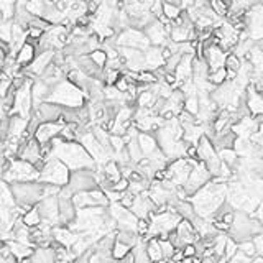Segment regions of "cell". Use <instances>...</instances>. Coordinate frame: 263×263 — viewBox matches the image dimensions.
<instances>
[{
    "mask_svg": "<svg viewBox=\"0 0 263 263\" xmlns=\"http://www.w3.org/2000/svg\"><path fill=\"white\" fill-rule=\"evenodd\" d=\"M227 194H229V186L225 181L214 178L209 184H206L203 189H199L189 201L194 204L196 214L203 219L211 221V217L214 219L219 209L227 203Z\"/></svg>",
    "mask_w": 263,
    "mask_h": 263,
    "instance_id": "cell-1",
    "label": "cell"
},
{
    "mask_svg": "<svg viewBox=\"0 0 263 263\" xmlns=\"http://www.w3.org/2000/svg\"><path fill=\"white\" fill-rule=\"evenodd\" d=\"M51 158H58L70 168L71 171L79 170H96L97 163L89 152L79 142H64L61 137H56L51 142Z\"/></svg>",
    "mask_w": 263,
    "mask_h": 263,
    "instance_id": "cell-2",
    "label": "cell"
},
{
    "mask_svg": "<svg viewBox=\"0 0 263 263\" xmlns=\"http://www.w3.org/2000/svg\"><path fill=\"white\" fill-rule=\"evenodd\" d=\"M17 204L25 216L30 209L36 208L45 199V184L40 181H28V183H14L10 184ZM22 216V217H23Z\"/></svg>",
    "mask_w": 263,
    "mask_h": 263,
    "instance_id": "cell-3",
    "label": "cell"
},
{
    "mask_svg": "<svg viewBox=\"0 0 263 263\" xmlns=\"http://www.w3.org/2000/svg\"><path fill=\"white\" fill-rule=\"evenodd\" d=\"M48 102L58 104L64 109H81L87 104V99L83 89H79L78 86H74L68 79H64L58 86L51 87Z\"/></svg>",
    "mask_w": 263,
    "mask_h": 263,
    "instance_id": "cell-4",
    "label": "cell"
},
{
    "mask_svg": "<svg viewBox=\"0 0 263 263\" xmlns=\"http://www.w3.org/2000/svg\"><path fill=\"white\" fill-rule=\"evenodd\" d=\"M263 234V224L255 216H250L243 211H235V221L229 230V237L237 243L253 240L255 237Z\"/></svg>",
    "mask_w": 263,
    "mask_h": 263,
    "instance_id": "cell-5",
    "label": "cell"
},
{
    "mask_svg": "<svg viewBox=\"0 0 263 263\" xmlns=\"http://www.w3.org/2000/svg\"><path fill=\"white\" fill-rule=\"evenodd\" d=\"M71 173L73 171L62 161H59L58 158H49V160H46L45 166H43V170L40 171L38 181L43 184L64 187L70 184Z\"/></svg>",
    "mask_w": 263,
    "mask_h": 263,
    "instance_id": "cell-6",
    "label": "cell"
},
{
    "mask_svg": "<svg viewBox=\"0 0 263 263\" xmlns=\"http://www.w3.org/2000/svg\"><path fill=\"white\" fill-rule=\"evenodd\" d=\"M38 179H40V171L36 170V166L20 158L12 161L9 171L2 174V181L9 184L28 183V181H38Z\"/></svg>",
    "mask_w": 263,
    "mask_h": 263,
    "instance_id": "cell-7",
    "label": "cell"
},
{
    "mask_svg": "<svg viewBox=\"0 0 263 263\" xmlns=\"http://www.w3.org/2000/svg\"><path fill=\"white\" fill-rule=\"evenodd\" d=\"M115 41H117V46L135 48V49H142V51H147V49L152 46L145 31L134 27L120 31V33L115 36Z\"/></svg>",
    "mask_w": 263,
    "mask_h": 263,
    "instance_id": "cell-8",
    "label": "cell"
},
{
    "mask_svg": "<svg viewBox=\"0 0 263 263\" xmlns=\"http://www.w3.org/2000/svg\"><path fill=\"white\" fill-rule=\"evenodd\" d=\"M68 187H70V189H71L74 194H78V192H86V191H92V189H99L96 170H79V171H73Z\"/></svg>",
    "mask_w": 263,
    "mask_h": 263,
    "instance_id": "cell-9",
    "label": "cell"
},
{
    "mask_svg": "<svg viewBox=\"0 0 263 263\" xmlns=\"http://www.w3.org/2000/svg\"><path fill=\"white\" fill-rule=\"evenodd\" d=\"M212 179L214 178H212V174L209 173L208 168H206V165L203 161H199L198 165L192 168L191 176H189V179H187V183L184 184V191L191 199L194 194H196L199 189H203L206 184H209Z\"/></svg>",
    "mask_w": 263,
    "mask_h": 263,
    "instance_id": "cell-10",
    "label": "cell"
},
{
    "mask_svg": "<svg viewBox=\"0 0 263 263\" xmlns=\"http://www.w3.org/2000/svg\"><path fill=\"white\" fill-rule=\"evenodd\" d=\"M38 209L43 224H48L51 227H58L59 225V196L45 198L43 201L36 206Z\"/></svg>",
    "mask_w": 263,
    "mask_h": 263,
    "instance_id": "cell-11",
    "label": "cell"
},
{
    "mask_svg": "<svg viewBox=\"0 0 263 263\" xmlns=\"http://www.w3.org/2000/svg\"><path fill=\"white\" fill-rule=\"evenodd\" d=\"M33 114L38 117L41 122H59V123H64V120H62V115H64V107H61V105H58V104L43 102L38 109H35Z\"/></svg>",
    "mask_w": 263,
    "mask_h": 263,
    "instance_id": "cell-12",
    "label": "cell"
},
{
    "mask_svg": "<svg viewBox=\"0 0 263 263\" xmlns=\"http://www.w3.org/2000/svg\"><path fill=\"white\" fill-rule=\"evenodd\" d=\"M227 54L221 46L217 45H211L208 48H204L203 51V59L208 62L211 73L212 71H217L221 68H225V59H227Z\"/></svg>",
    "mask_w": 263,
    "mask_h": 263,
    "instance_id": "cell-13",
    "label": "cell"
},
{
    "mask_svg": "<svg viewBox=\"0 0 263 263\" xmlns=\"http://www.w3.org/2000/svg\"><path fill=\"white\" fill-rule=\"evenodd\" d=\"M64 127L66 125L59 123V122H43L40 125L38 132L35 134V139L38 140L41 145H48V143H51L56 137L61 135V132Z\"/></svg>",
    "mask_w": 263,
    "mask_h": 263,
    "instance_id": "cell-14",
    "label": "cell"
},
{
    "mask_svg": "<svg viewBox=\"0 0 263 263\" xmlns=\"http://www.w3.org/2000/svg\"><path fill=\"white\" fill-rule=\"evenodd\" d=\"M145 35L148 36L150 43H152V46H166L168 43H170V36L165 31V27L160 23V20H153L152 23L145 27Z\"/></svg>",
    "mask_w": 263,
    "mask_h": 263,
    "instance_id": "cell-15",
    "label": "cell"
},
{
    "mask_svg": "<svg viewBox=\"0 0 263 263\" xmlns=\"http://www.w3.org/2000/svg\"><path fill=\"white\" fill-rule=\"evenodd\" d=\"M245 104H247V109L252 117L263 115V92H258L252 84L247 87Z\"/></svg>",
    "mask_w": 263,
    "mask_h": 263,
    "instance_id": "cell-16",
    "label": "cell"
},
{
    "mask_svg": "<svg viewBox=\"0 0 263 263\" xmlns=\"http://www.w3.org/2000/svg\"><path fill=\"white\" fill-rule=\"evenodd\" d=\"M78 217V209L73 199L59 198V225L61 227H71Z\"/></svg>",
    "mask_w": 263,
    "mask_h": 263,
    "instance_id": "cell-17",
    "label": "cell"
},
{
    "mask_svg": "<svg viewBox=\"0 0 263 263\" xmlns=\"http://www.w3.org/2000/svg\"><path fill=\"white\" fill-rule=\"evenodd\" d=\"M51 94V87H49L43 79H36L33 86H31V97H33V107L38 109L43 102H48V97Z\"/></svg>",
    "mask_w": 263,
    "mask_h": 263,
    "instance_id": "cell-18",
    "label": "cell"
},
{
    "mask_svg": "<svg viewBox=\"0 0 263 263\" xmlns=\"http://www.w3.org/2000/svg\"><path fill=\"white\" fill-rule=\"evenodd\" d=\"M145 59H147L148 71H156V70H160V68H165V64H166L160 46H150L145 51Z\"/></svg>",
    "mask_w": 263,
    "mask_h": 263,
    "instance_id": "cell-19",
    "label": "cell"
},
{
    "mask_svg": "<svg viewBox=\"0 0 263 263\" xmlns=\"http://www.w3.org/2000/svg\"><path fill=\"white\" fill-rule=\"evenodd\" d=\"M36 56H38V49H36L33 43L27 41L17 54V64L20 68H28L35 61Z\"/></svg>",
    "mask_w": 263,
    "mask_h": 263,
    "instance_id": "cell-20",
    "label": "cell"
},
{
    "mask_svg": "<svg viewBox=\"0 0 263 263\" xmlns=\"http://www.w3.org/2000/svg\"><path fill=\"white\" fill-rule=\"evenodd\" d=\"M5 243L10 247L12 255H14L18 261L30 260L35 253V247L27 245V243H20V242H15V240H10V242H5Z\"/></svg>",
    "mask_w": 263,
    "mask_h": 263,
    "instance_id": "cell-21",
    "label": "cell"
},
{
    "mask_svg": "<svg viewBox=\"0 0 263 263\" xmlns=\"http://www.w3.org/2000/svg\"><path fill=\"white\" fill-rule=\"evenodd\" d=\"M139 143H140V148H142L143 155H145V158H147V156H150V155H153L156 150L160 148L158 140H156L155 134H142V132H140Z\"/></svg>",
    "mask_w": 263,
    "mask_h": 263,
    "instance_id": "cell-22",
    "label": "cell"
},
{
    "mask_svg": "<svg viewBox=\"0 0 263 263\" xmlns=\"http://www.w3.org/2000/svg\"><path fill=\"white\" fill-rule=\"evenodd\" d=\"M102 171L105 173V176H107V179L112 184L118 183V181L123 178L122 176V166L118 165L115 160H110L109 163H105V165L102 166Z\"/></svg>",
    "mask_w": 263,
    "mask_h": 263,
    "instance_id": "cell-23",
    "label": "cell"
},
{
    "mask_svg": "<svg viewBox=\"0 0 263 263\" xmlns=\"http://www.w3.org/2000/svg\"><path fill=\"white\" fill-rule=\"evenodd\" d=\"M174 211L178 212L181 216V219H184V221H194V219L198 217L196 214V209H194V204L189 201V199H186V201H179L176 206H174Z\"/></svg>",
    "mask_w": 263,
    "mask_h": 263,
    "instance_id": "cell-24",
    "label": "cell"
},
{
    "mask_svg": "<svg viewBox=\"0 0 263 263\" xmlns=\"http://www.w3.org/2000/svg\"><path fill=\"white\" fill-rule=\"evenodd\" d=\"M147 252H148L150 258H152L153 263H160V261L165 260V256H163V250H161L160 239H150V240H147Z\"/></svg>",
    "mask_w": 263,
    "mask_h": 263,
    "instance_id": "cell-25",
    "label": "cell"
},
{
    "mask_svg": "<svg viewBox=\"0 0 263 263\" xmlns=\"http://www.w3.org/2000/svg\"><path fill=\"white\" fill-rule=\"evenodd\" d=\"M132 252L135 255V263H153L150 255L147 252V240L145 239H140V242L132 248Z\"/></svg>",
    "mask_w": 263,
    "mask_h": 263,
    "instance_id": "cell-26",
    "label": "cell"
},
{
    "mask_svg": "<svg viewBox=\"0 0 263 263\" xmlns=\"http://www.w3.org/2000/svg\"><path fill=\"white\" fill-rule=\"evenodd\" d=\"M189 35H191V28L181 27V25H174V28H173L171 35H170V40L174 41V43H178V45H181V43L189 41Z\"/></svg>",
    "mask_w": 263,
    "mask_h": 263,
    "instance_id": "cell-27",
    "label": "cell"
},
{
    "mask_svg": "<svg viewBox=\"0 0 263 263\" xmlns=\"http://www.w3.org/2000/svg\"><path fill=\"white\" fill-rule=\"evenodd\" d=\"M183 9L179 7L176 4H171V2H163V15H165L168 20L171 22H176L178 18L183 15Z\"/></svg>",
    "mask_w": 263,
    "mask_h": 263,
    "instance_id": "cell-28",
    "label": "cell"
},
{
    "mask_svg": "<svg viewBox=\"0 0 263 263\" xmlns=\"http://www.w3.org/2000/svg\"><path fill=\"white\" fill-rule=\"evenodd\" d=\"M45 9H46V0H28L27 4V10L33 17H38V18H43Z\"/></svg>",
    "mask_w": 263,
    "mask_h": 263,
    "instance_id": "cell-29",
    "label": "cell"
},
{
    "mask_svg": "<svg viewBox=\"0 0 263 263\" xmlns=\"http://www.w3.org/2000/svg\"><path fill=\"white\" fill-rule=\"evenodd\" d=\"M22 221H23V224L25 225H28V227H38V225H41L43 224V221H41V216H40V212H38V209L36 208H33V209H30L27 214H25L23 217H22Z\"/></svg>",
    "mask_w": 263,
    "mask_h": 263,
    "instance_id": "cell-30",
    "label": "cell"
},
{
    "mask_svg": "<svg viewBox=\"0 0 263 263\" xmlns=\"http://www.w3.org/2000/svg\"><path fill=\"white\" fill-rule=\"evenodd\" d=\"M209 83L214 84L216 87L224 86L227 83V68H221V70H217V71H212L209 74Z\"/></svg>",
    "mask_w": 263,
    "mask_h": 263,
    "instance_id": "cell-31",
    "label": "cell"
},
{
    "mask_svg": "<svg viewBox=\"0 0 263 263\" xmlns=\"http://www.w3.org/2000/svg\"><path fill=\"white\" fill-rule=\"evenodd\" d=\"M243 66V59L240 56H237L235 53H229L227 54V59H225V68L229 71H234V73H239Z\"/></svg>",
    "mask_w": 263,
    "mask_h": 263,
    "instance_id": "cell-32",
    "label": "cell"
},
{
    "mask_svg": "<svg viewBox=\"0 0 263 263\" xmlns=\"http://www.w3.org/2000/svg\"><path fill=\"white\" fill-rule=\"evenodd\" d=\"M130 252H132V247L125 245V243H122V242L117 240L115 245H114V248H112V256H114V258H115L117 261H120V260H123L125 256H127Z\"/></svg>",
    "mask_w": 263,
    "mask_h": 263,
    "instance_id": "cell-33",
    "label": "cell"
},
{
    "mask_svg": "<svg viewBox=\"0 0 263 263\" xmlns=\"http://www.w3.org/2000/svg\"><path fill=\"white\" fill-rule=\"evenodd\" d=\"M89 56H91V59L96 62L99 68L105 70V66H107V61H109V56H107V53H105L102 48H99V49H96V51H92Z\"/></svg>",
    "mask_w": 263,
    "mask_h": 263,
    "instance_id": "cell-34",
    "label": "cell"
},
{
    "mask_svg": "<svg viewBox=\"0 0 263 263\" xmlns=\"http://www.w3.org/2000/svg\"><path fill=\"white\" fill-rule=\"evenodd\" d=\"M239 250L240 252H243L245 255L252 256V258H255L256 255H258V250H256V245L253 240H245V242H240L239 243Z\"/></svg>",
    "mask_w": 263,
    "mask_h": 263,
    "instance_id": "cell-35",
    "label": "cell"
},
{
    "mask_svg": "<svg viewBox=\"0 0 263 263\" xmlns=\"http://www.w3.org/2000/svg\"><path fill=\"white\" fill-rule=\"evenodd\" d=\"M199 99L198 96H192V97H186V102H184V110H187L189 114L192 115H199Z\"/></svg>",
    "mask_w": 263,
    "mask_h": 263,
    "instance_id": "cell-36",
    "label": "cell"
},
{
    "mask_svg": "<svg viewBox=\"0 0 263 263\" xmlns=\"http://www.w3.org/2000/svg\"><path fill=\"white\" fill-rule=\"evenodd\" d=\"M160 242H161V250H163V256H165V260H171L174 252H176V247H174L170 240H160Z\"/></svg>",
    "mask_w": 263,
    "mask_h": 263,
    "instance_id": "cell-37",
    "label": "cell"
},
{
    "mask_svg": "<svg viewBox=\"0 0 263 263\" xmlns=\"http://www.w3.org/2000/svg\"><path fill=\"white\" fill-rule=\"evenodd\" d=\"M150 14H152L156 20L163 17V0H155L152 7H150Z\"/></svg>",
    "mask_w": 263,
    "mask_h": 263,
    "instance_id": "cell-38",
    "label": "cell"
},
{
    "mask_svg": "<svg viewBox=\"0 0 263 263\" xmlns=\"http://www.w3.org/2000/svg\"><path fill=\"white\" fill-rule=\"evenodd\" d=\"M252 260H253L252 256H248V255H245V253L239 250V252H237L227 263H252Z\"/></svg>",
    "mask_w": 263,
    "mask_h": 263,
    "instance_id": "cell-39",
    "label": "cell"
},
{
    "mask_svg": "<svg viewBox=\"0 0 263 263\" xmlns=\"http://www.w3.org/2000/svg\"><path fill=\"white\" fill-rule=\"evenodd\" d=\"M128 187H130V179L127 178H122L118 183H115L114 186H112V189L110 191H117V192H127L128 191Z\"/></svg>",
    "mask_w": 263,
    "mask_h": 263,
    "instance_id": "cell-40",
    "label": "cell"
},
{
    "mask_svg": "<svg viewBox=\"0 0 263 263\" xmlns=\"http://www.w3.org/2000/svg\"><path fill=\"white\" fill-rule=\"evenodd\" d=\"M183 252H184L186 258H196V256H198L196 243H191V245H184V247H183Z\"/></svg>",
    "mask_w": 263,
    "mask_h": 263,
    "instance_id": "cell-41",
    "label": "cell"
},
{
    "mask_svg": "<svg viewBox=\"0 0 263 263\" xmlns=\"http://www.w3.org/2000/svg\"><path fill=\"white\" fill-rule=\"evenodd\" d=\"M186 258L184 256V252H183V248H176V252H174V255H173V261H176V263H181Z\"/></svg>",
    "mask_w": 263,
    "mask_h": 263,
    "instance_id": "cell-42",
    "label": "cell"
},
{
    "mask_svg": "<svg viewBox=\"0 0 263 263\" xmlns=\"http://www.w3.org/2000/svg\"><path fill=\"white\" fill-rule=\"evenodd\" d=\"M0 263H20L14 255H9V256H0Z\"/></svg>",
    "mask_w": 263,
    "mask_h": 263,
    "instance_id": "cell-43",
    "label": "cell"
},
{
    "mask_svg": "<svg viewBox=\"0 0 263 263\" xmlns=\"http://www.w3.org/2000/svg\"><path fill=\"white\" fill-rule=\"evenodd\" d=\"M252 263H263V256L261 255H256L255 258L252 260Z\"/></svg>",
    "mask_w": 263,
    "mask_h": 263,
    "instance_id": "cell-44",
    "label": "cell"
},
{
    "mask_svg": "<svg viewBox=\"0 0 263 263\" xmlns=\"http://www.w3.org/2000/svg\"><path fill=\"white\" fill-rule=\"evenodd\" d=\"M181 263H194V258H184Z\"/></svg>",
    "mask_w": 263,
    "mask_h": 263,
    "instance_id": "cell-45",
    "label": "cell"
},
{
    "mask_svg": "<svg viewBox=\"0 0 263 263\" xmlns=\"http://www.w3.org/2000/svg\"><path fill=\"white\" fill-rule=\"evenodd\" d=\"M20 263H31L30 260H23V261H20Z\"/></svg>",
    "mask_w": 263,
    "mask_h": 263,
    "instance_id": "cell-46",
    "label": "cell"
},
{
    "mask_svg": "<svg viewBox=\"0 0 263 263\" xmlns=\"http://www.w3.org/2000/svg\"><path fill=\"white\" fill-rule=\"evenodd\" d=\"M261 5H263V0H261Z\"/></svg>",
    "mask_w": 263,
    "mask_h": 263,
    "instance_id": "cell-47",
    "label": "cell"
}]
</instances>
